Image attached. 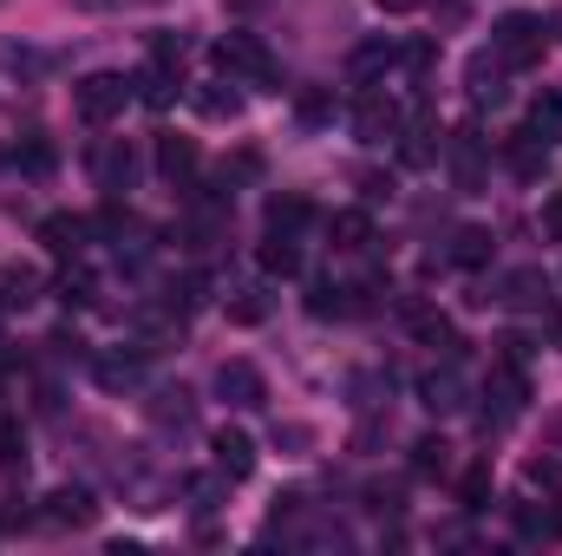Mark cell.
<instances>
[{
    "instance_id": "6da1fadb",
    "label": "cell",
    "mask_w": 562,
    "mask_h": 556,
    "mask_svg": "<svg viewBox=\"0 0 562 556\" xmlns=\"http://www.w3.org/2000/svg\"><path fill=\"white\" fill-rule=\"evenodd\" d=\"M216 66H223V79H236V86L281 92V66L269 59V46H262L256 33H223V40H216Z\"/></svg>"
},
{
    "instance_id": "7a4b0ae2",
    "label": "cell",
    "mask_w": 562,
    "mask_h": 556,
    "mask_svg": "<svg viewBox=\"0 0 562 556\" xmlns=\"http://www.w3.org/2000/svg\"><path fill=\"white\" fill-rule=\"evenodd\" d=\"M543 46H550V20H543V13H504V20L491 26V53H497L510 73L537 66Z\"/></svg>"
},
{
    "instance_id": "3957f363",
    "label": "cell",
    "mask_w": 562,
    "mask_h": 556,
    "mask_svg": "<svg viewBox=\"0 0 562 556\" xmlns=\"http://www.w3.org/2000/svg\"><path fill=\"white\" fill-rule=\"evenodd\" d=\"M132 99H138V86H132L125 73H86V79L72 86V112H79L86 125H112Z\"/></svg>"
},
{
    "instance_id": "277c9868",
    "label": "cell",
    "mask_w": 562,
    "mask_h": 556,
    "mask_svg": "<svg viewBox=\"0 0 562 556\" xmlns=\"http://www.w3.org/2000/svg\"><path fill=\"white\" fill-rule=\"evenodd\" d=\"M484 425H510V419L524 413V400H530V380H524V367H510V360H491V380H484Z\"/></svg>"
},
{
    "instance_id": "5b68a950",
    "label": "cell",
    "mask_w": 562,
    "mask_h": 556,
    "mask_svg": "<svg viewBox=\"0 0 562 556\" xmlns=\"http://www.w3.org/2000/svg\"><path fill=\"white\" fill-rule=\"evenodd\" d=\"M216 393H223V407L256 413V407L269 400V380H262V367H256V360H223V367H216Z\"/></svg>"
},
{
    "instance_id": "8992f818",
    "label": "cell",
    "mask_w": 562,
    "mask_h": 556,
    "mask_svg": "<svg viewBox=\"0 0 562 556\" xmlns=\"http://www.w3.org/2000/svg\"><path fill=\"white\" fill-rule=\"evenodd\" d=\"M400 125H406V112H400V99H386V92H367V99L353 105V138L360 144H393Z\"/></svg>"
},
{
    "instance_id": "52a82bcc",
    "label": "cell",
    "mask_w": 562,
    "mask_h": 556,
    "mask_svg": "<svg viewBox=\"0 0 562 556\" xmlns=\"http://www.w3.org/2000/svg\"><path fill=\"white\" fill-rule=\"evenodd\" d=\"M157 170H164V184H177V190H196V170H203V151H196V138H177V132H164V138H157Z\"/></svg>"
},
{
    "instance_id": "ba28073f",
    "label": "cell",
    "mask_w": 562,
    "mask_h": 556,
    "mask_svg": "<svg viewBox=\"0 0 562 556\" xmlns=\"http://www.w3.org/2000/svg\"><path fill=\"white\" fill-rule=\"evenodd\" d=\"M92 177H99V190H105V197L132 190V177H138V157H132V144H125V138H105L99 151H92Z\"/></svg>"
},
{
    "instance_id": "9c48e42d",
    "label": "cell",
    "mask_w": 562,
    "mask_h": 556,
    "mask_svg": "<svg viewBox=\"0 0 562 556\" xmlns=\"http://www.w3.org/2000/svg\"><path fill=\"white\" fill-rule=\"evenodd\" d=\"M445 164H451V177H458V190H464V197H477V190H484V177H491L477 132H458V138L445 144Z\"/></svg>"
},
{
    "instance_id": "30bf717a",
    "label": "cell",
    "mask_w": 562,
    "mask_h": 556,
    "mask_svg": "<svg viewBox=\"0 0 562 556\" xmlns=\"http://www.w3.org/2000/svg\"><path fill=\"white\" fill-rule=\"evenodd\" d=\"M210 458H216V471H223L229 485H243V478L256 471V438H249V432H236V425H223V432L210 438Z\"/></svg>"
},
{
    "instance_id": "8fae6325",
    "label": "cell",
    "mask_w": 562,
    "mask_h": 556,
    "mask_svg": "<svg viewBox=\"0 0 562 556\" xmlns=\"http://www.w3.org/2000/svg\"><path fill=\"white\" fill-rule=\"evenodd\" d=\"M46 294V276L33 263H0V314H26Z\"/></svg>"
},
{
    "instance_id": "7c38bea8",
    "label": "cell",
    "mask_w": 562,
    "mask_h": 556,
    "mask_svg": "<svg viewBox=\"0 0 562 556\" xmlns=\"http://www.w3.org/2000/svg\"><path fill=\"white\" fill-rule=\"evenodd\" d=\"M92 518H99V504H92L86 485H59V491L46 498V524H59V531H86Z\"/></svg>"
},
{
    "instance_id": "4fadbf2b",
    "label": "cell",
    "mask_w": 562,
    "mask_h": 556,
    "mask_svg": "<svg viewBox=\"0 0 562 556\" xmlns=\"http://www.w3.org/2000/svg\"><path fill=\"white\" fill-rule=\"evenodd\" d=\"M419 400L438 419H445V413H464V374H458L451 360H445V367H431V374L419 380Z\"/></svg>"
},
{
    "instance_id": "5bb4252c",
    "label": "cell",
    "mask_w": 562,
    "mask_h": 556,
    "mask_svg": "<svg viewBox=\"0 0 562 556\" xmlns=\"http://www.w3.org/2000/svg\"><path fill=\"white\" fill-rule=\"evenodd\" d=\"M393 66H400V46H393V40H360V46L347 53V79H353V86H373V79L393 73Z\"/></svg>"
},
{
    "instance_id": "9a60e30c",
    "label": "cell",
    "mask_w": 562,
    "mask_h": 556,
    "mask_svg": "<svg viewBox=\"0 0 562 556\" xmlns=\"http://www.w3.org/2000/svg\"><path fill=\"white\" fill-rule=\"evenodd\" d=\"M86 236H92V223H86V216H72V210L40 216V243H46L53 256H79V249H86Z\"/></svg>"
},
{
    "instance_id": "2e32d148",
    "label": "cell",
    "mask_w": 562,
    "mask_h": 556,
    "mask_svg": "<svg viewBox=\"0 0 562 556\" xmlns=\"http://www.w3.org/2000/svg\"><path fill=\"white\" fill-rule=\"evenodd\" d=\"M406 321H413V334H419V347H431V354H445V360H458V327L438 314V308H425V301H413L406 308Z\"/></svg>"
},
{
    "instance_id": "e0dca14e",
    "label": "cell",
    "mask_w": 562,
    "mask_h": 556,
    "mask_svg": "<svg viewBox=\"0 0 562 556\" xmlns=\"http://www.w3.org/2000/svg\"><path fill=\"white\" fill-rule=\"evenodd\" d=\"M504 79H510V66H504L491 46L464 66V86H471V99H477V105H497V99H504Z\"/></svg>"
},
{
    "instance_id": "ac0fdd59",
    "label": "cell",
    "mask_w": 562,
    "mask_h": 556,
    "mask_svg": "<svg viewBox=\"0 0 562 556\" xmlns=\"http://www.w3.org/2000/svg\"><path fill=\"white\" fill-rule=\"evenodd\" d=\"M190 105H196L203 119H243V92H236V79H210V86H190Z\"/></svg>"
},
{
    "instance_id": "d6986e66",
    "label": "cell",
    "mask_w": 562,
    "mask_h": 556,
    "mask_svg": "<svg viewBox=\"0 0 562 556\" xmlns=\"http://www.w3.org/2000/svg\"><path fill=\"white\" fill-rule=\"evenodd\" d=\"M314 223V203L301 197V190H281V197H269V230L276 236H301Z\"/></svg>"
},
{
    "instance_id": "ffe728a7",
    "label": "cell",
    "mask_w": 562,
    "mask_h": 556,
    "mask_svg": "<svg viewBox=\"0 0 562 556\" xmlns=\"http://www.w3.org/2000/svg\"><path fill=\"white\" fill-rule=\"evenodd\" d=\"M132 86H138V99L150 112H164V105H177V86H183V79H177V66H157V59H150V73H138Z\"/></svg>"
},
{
    "instance_id": "44dd1931",
    "label": "cell",
    "mask_w": 562,
    "mask_h": 556,
    "mask_svg": "<svg viewBox=\"0 0 562 556\" xmlns=\"http://www.w3.org/2000/svg\"><path fill=\"white\" fill-rule=\"evenodd\" d=\"M327 236H334V249H367L373 243V216L367 210H334L327 216Z\"/></svg>"
},
{
    "instance_id": "7402d4cb",
    "label": "cell",
    "mask_w": 562,
    "mask_h": 556,
    "mask_svg": "<svg viewBox=\"0 0 562 556\" xmlns=\"http://www.w3.org/2000/svg\"><path fill=\"white\" fill-rule=\"evenodd\" d=\"M524 132L543 144V151H550V144H562V92H543V99L530 105V125H524Z\"/></svg>"
},
{
    "instance_id": "603a6c76",
    "label": "cell",
    "mask_w": 562,
    "mask_h": 556,
    "mask_svg": "<svg viewBox=\"0 0 562 556\" xmlns=\"http://www.w3.org/2000/svg\"><path fill=\"white\" fill-rule=\"evenodd\" d=\"M413 471H419V478H445V471H451V438H445V432L413 438Z\"/></svg>"
},
{
    "instance_id": "cb8c5ba5",
    "label": "cell",
    "mask_w": 562,
    "mask_h": 556,
    "mask_svg": "<svg viewBox=\"0 0 562 556\" xmlns=\"http://www.w3.org/2000/svg\"><path fill=\"white\" fill-rule=\"evenodd\" d=\"M497 301H504V308H543V301H550V281L537 276V269H517V276L504 281Z\"/></svg>"
},
{
    "instance_id": "d4e9b609",
    "label": "cell",
    "mask_w": 562,
    "mask_h": 556,
    "mask_svg": "<svg viewBox=\"0 0 562 556\" xmlns=\"http://www.w3.org/2000/svg\"><path fill=\"white\" fill-rule=\"evenodd\" d=\"M13 164H20L26 177H53L59 151H53V138H40V132H33V138H20V144H13Z\"/></svg>"
},
{
    "instance_id": "484cf974",
    "label": "cell",
    "mask_w": 562,
    "mask_h": 556,
    "mask_svg": "<svg viewBox=\"0 0 562 556\" xmlns=\"http://www.w3.org/2000/svg\"><path fill=\"white\" fill-rule=\"evenodd\" d=\"M334 105H340L334 86H301V92H294V119H301V125H327Z\"/></svg>"
},
{
    "instance_id": "4316f807",
    "label": "cell",
    "mask_w": 562,
    "mask_h": 556,
    "mask_svg": "<svg viewBox=\"0 0 562 556\" xmlns=\"http://www.w3.org/2000/svg\"><path fill=\"white\" fill-rule=\"evenodd\" d=\"M491 249H497L491 230H458V236H451V263H458V269H484Z\"/></svg>"
},
{
    "instance_id": "83f0119b",
    "label": "cell",
    "mask_w": 562,
    "mask_h": 556,
    "mask_svg": "<svg viewBox=\"0 0 562 556\" xmlns=\"http://www.w3.org/2000/svg\"><path fill=\"white\" fill-rule=\"evenodd\" d=\"M256 263H262V276H294L301 269V249H294V236H276L269 230V243L256 249Z\"/></svg>"
},
{
    "instance_id": "f1b7e54d",
    "label": "cell",
    "mask_w": 562,
    "mask_h": 556,
    "mask_svg": "<svg viewBox=\"0 0 562 556\" xmlns=\"http://www.w3.org/2000/svg\"><path fill=\"white\" fill-rule=\"evenodd\" d=\"M223 308H229L236 327H262V321H269V294H262V288H236Z\"/></svg>"
},
{
    "instance_id": "f546056e",
    "label": "cell",
    "mask_w": 562,
    "mask_h": 556,
    "mask_svg": "<svg viewBox=\"0 0 562 556\" xmlns=\"http://www.w3.org/2000/svg\"><path fill=\"white\" fill-rule=\"evenodd\" d=\"M360 301H353V288H334V281H321L314 294H307V314L314 321H334V314H353Z\"/></svg>"
},
{
    "instance_id": "4dcf8cb0",
    "label": "cell",
    "mask_w": 562,
    "mask_h": 556,
    "mask_svg": "<svg viewBox=\"0 0 562 556\" xmlns=\"http://www.w3.org/2000/svg\"><path fill=\"white\" fill-rule=\"evenodd\" d=\"M138 367H144V354H105L99 360V387L125 393V387H138Z\"/></svg>"
},
{
    "instance_id": "1f68e13d",
    "label": "cell",
    "mask_w": 562,
    "mask_h": 556,
    "mask_svg": "<svg viewBox=\"0 0 562 556\" xmlns=\"http://www.w3.org/2000/svg\"><path fill=\"white\" fill-rule=\"evenodd\" d=\"M0 471H26V425L0 413Z\"/></svg>"
},
{
    "instance_id": "d6a6232c",
    "label": "cell",
    "mask_w": 562,
    "mask_h": 556,
    "mask_svg": "<svg viewBox=\"0 0 562 556\" xmlns=\"http://www.w3.org/2000/svg\"><path fill=\"white\" fill-rule=\"evenodd\" d=\"M504 157H510V170H517V177H530V184L543 177V144L530 138V132H517V138L504 144Z\"/></svg>"
},
{
    "instance_id": "836d02e7",
    "label": "cell",
    "mask_w": 562,
    "mask_h": 556,
    "mask_svg": "<svg viewBox=\"0 0 562 556\" xmlns=\"http://www.w3.org/2000/svg\"><path fill=\"white\" fill-rule=\"evenodd\" d=\"M92 294H99V281H92V269L72 256V269L59 276V301H66V308H92Z\"/></svg>"
},
{
    "instance_id": "e575fe53",
    "label": "cell",
    "mask_w": 562,
    "mask_h": 556,
    "mask_svg": "<svg viewBox=\"0 0 562 556\" xmlns=\"http://www.w3.org/2000/svg\"><path fill=\"white\" fill-rule=\"evenodd\" d=\"M458 504H464V511H491V465H471V471L458 478Z\"/></svg>"
},
{
    "instance_id": "d590c367",
    "label": "cell",
    "mask_w": 562,
    "mask_h": 556,
    "mask_svg": "<svg viewBox=\"0 0 562 556\" xmlns=\"http://www.w3.org/2000/svg\"><path fill=\"white\" fill-rule=\"evenodd\" d=\"M183 491H190V511H216L223 491H229V478H223V471H203V478H190Z\"/></svg>"
},
{
    "instance_id": "8d00e7d4",
    "label": "cell",
    "mask_w": 562,
    "mask_h": 556,
    "mask_svg": "<svg viewBox=\"0 0 562 556\" xmlns=\"http://www.w3.org/2000/svg\"><path fill=\"white\" fill-rule=\"evenodd\" d=\"M150 419H164V425H190V393H183V387H164L157 407H150Z\"/></svg>"
},
{
    "instance_id": "74e56055",
    "label": "cell",
    "mask_w": 562,
    "mask_h": 556,
    "mask_svg": "<svg viewBox=\"0 0 562 556\" xmlns=\"http://www.w3.org/2000/svg\"><path fill=\"white\" fill-rule=\"evenodd\" d=\"M183 53H190L183 33H150V59H157V66H183Z\"/></svg>"
},
{
    "instance_id": "f35d334b",
    "label": "cell",
    "mask_w": 562,
    "mask_h": 556,
    "mask_svg": "<svg viewBox=\"0 0 562 556\" xmlns=\"http://www.w3.org/2000/svg\"><path fill=\"white\" fill-rule=\"evenodd\" d=\"M367 511H380V518H400L406 504H400V485H367Z\"/></svg>"
},
{
    "instance_id": "ab89813d",
    "label": "cell",
    "mask_w": 562,
    "mask_h": 556,
    "mask_svg": "<svg viewBox=\"0 0 562 556\" xmlns=\"http://www.w3.org/2000/svg\"><path fill=\"white\" fill-rule=\"evenodd\" d=\"M26 524H33L26 498H13V491H7V504H0V531H26Z\"/></svg>"
},
{
    "instance_id": "60d3db41",
    "label": "cell",
    "mask_w": 562,
    "mask_h": 556,
    "mask_svg": "<svg viewBox=\"0 0 562 556\" xmlns=\"http://www.w3.org/2000/svg\"><path fill=\"white\" fill-rule=\"evenodd\" d=\"M543 236L562 243V190H550V203H543Z\"/></svg>"
},
{
    "instance_id": "b9f144b4",
    "label": "cell",
    "mask_w": 562,
    "mask_h": 556,
    "mask_svg": "<svg viewBox=\"0 0 562 556\" xmlns=\"http://www.w3.org/2000/svg\"><path fill=\"white\" fill-rule=\"evenodd\" d=\"M380 7H386V13H413L419 0H380Z\"/></svg>"
},
{
    "instance_id": "7bdbcfd3",
    "label": "cell",
    "mask_w": 562,
    "mask_h": 556,
    "mask_svg": "<svg viewBox=\"0 0 562 556\" xmlns=\"http://www.w3.org/2000/svg\"><path fill=\"white\" fill-rule=\"evenodd\" d=\"M550 341H557V347H562V308H557V314H550Z\"/></svg>"
},
{
    "instance_id": "ee69618b",
    "label": "cell",
    "mask_w": 562,
    "mask_h": 556,
    "mask_svg": "<svg viewBox=\"0 0 562 556\" xmlns=\"http://www.w3.org/2000/svg\"><path fill=\"white\" fill-rule=\"evenodd\" d=\"M550 518H557V537H562V498H557V504H550Z\"/></svg>"
}]
</instances>
